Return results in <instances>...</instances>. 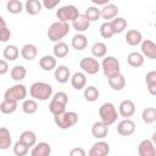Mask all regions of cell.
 <instances>
[{
    "label": "cell",
    "instance_id": "cell-1",
    "mask_svg": "<svg viewBox=\"0 0 156 156\" xmlns=\"http://www.w3.org/2000/svg\"><path fill=\"white\" fill-rule=\"evenodd\" d=\"M29 94L35 101H46L52 96V87L45 82H35L30 85Z\"/></svg>",
    "mask_w": 156,
    "mask_h": 156
},
{
    "label": "cell",
    "instance_id": "cell-2",
    "mask_svg": "<svg viewBox=\"0 0 156 156\" xmlns=\"http://www.w3.org/2000/svg\"><path fill=\"white\" fill-rule=\"evenodd\" d=\"M71 30V27L68 23H65V22H54L52 24H50L49 29H48V38L50 41H54V43H57V41H61L62 38H65Z\"/></svg>",
    "mask_w": 156,
    "mask_h": 156
},
{
    "label": "cell",
    "instance_id": "cell-3",
    "mask_svg": "<svg viewBox=\"0 0 156 156\" xmlns=\"http://www.w3.org/2000/svg\"><path fill=\"white\" fill-rule=\"evenodd\" d=\"M67 102H68V95L65 91H57L51 98V101L49 104V110L54 116L60 115L66 111Z\"/></svg>",
    "mask_w": 156,
    "mask_h": 156
},
{
    "label": "cell",
    "instance_id": "cell-4",
    "mask_svg": "<svg viewBox=\"0 0 156 156\" xmlns=\"http://www.w3.org/2000/svg\"><path fill=\"white\" fill-rule=\"evenodd\" d=\"M99 116L101 118V122L106 124L107 127H110L117 121L118 112H117L116 106L112 102H105L99 108Z\"/></svg>",
    "mask_w": 156,
    "mask_h": 156
},
{
    "label": "cell",
    "instance_id": "cell-5",
    "mask_svg": "<svg viewBox=\"0 0 156 156\" xmlns=\"http://www.w3.org/2000/svg\"><path fill=\"white\" fill-rule=\"evenodd\" d=\"M101 67H102V72L107 79L121 74V65H119V61L115 56H105L102 58Z\"/></svg>",
    "mask_w": 156,
    "mask_h": 156
},
{
    "label": "cell",
    "instance_id": "cell-6",
    "mask_svg": "<svg viewBox=\"0 0 156 156\" xmlns=\"http://www.w3.org/2000/svg\"><path fill=\"white\" fill-rule=\"evenodd\" d=\"M54 122L60 129H68L77 124L78 115L74 111H65L60 115L54 116Z\"/></svg>",
    "mask_w": 156,
    "mask_h": 156
},
{
    "label": "cell",
    "instance_id": "cell-7",
    "mask_svg": "<svg viewBox=\"0 0 156 156\" xmlns=\"http://www.w3.org/2000/svg\"><path fill=\"white\" fill-rule=\"evenodd\" d=\"M79 15V10L74 5H65L56 11V17L58 18V21L65 23L73 22Z\"/></svg>",
    "mask_w": 156,
    "mask_h": 156
},
{
    "label": "cell",
    "instance_id": "cell-8",
    "mask_svg": "<svg viewBox=\"0 0 156 156\" xmlns=\"http://www.w3.org/2000/svg\"><path fill=\"white\" fill-rule=\"evenodd\" d=\"M27 96V88L23 84H15L12 87H10L5 94H4V100H10V101H15L18 102L21 100H26Z\"/></svg>",
    "mask_w": 156,
    "mask_h": 156
},
{
    "label": "cell",
    "instance_id": "cell-9",
    "mask_svg": "<svg viewBox=\"0 0 156 156\" xmlns=\"http://www.w3.org/2000/svg\"><path fill=\"white\" fill-rule=\"evenodd\" d=\"M79 66H80L83 73H87L90 76L96 74L100 69V63L94 57H83L79 62Z\"/></svg>",
    "mask_w": 156,
    "mask_h": 156
},
{
    "label": "cell",
    "instance_id": "cell-10",
    "mask_svg": "<svg viewBox=\"0 0 156 156\" xmlns=\"http://www.w3.org/2000/svg\"><path fill=\"white\" fill-rule=\"evenodd\" d=\"M108 154H110V145L104 140L94 143L88 151V156H107Z\"/></svg>",
    "mask_w": 156,
    "mask_h": 156
},
{
    "label": "cell",
    "instance_id": "cell-11",
    "mask_svg": "<svg viewBox=\"0 0 156 156\" xmlns=\"http://www.w3.org/2000/svg\"><path fill=\"white\" fill-rule=\"evenodd\" d=\"M135 132V123L130 118H124L117 124V133L122 136H129Z\"/></svg>",
    "mask_w": 156,
    "mask_h": 156
},
{
    "label": "cell",
    "instance_id": "cell-12",
    "mask_svg": "<svg viewBox=\"0 0 156 156\" xmlns=\"http://www.w3.org/2000/svg\"><path fill=\"white\" fill-rule=\"evenodd\" d=\"M138 155L139 156H156L155 144L149 139L141 140L138 145Z\"/></svg>",
    "mask_w": 156,
    "mask_h": 156
},
{
    "label": "cell",
    "instance_id": "cell-13",
    "mask_svg": "<svg viewBox=\"0 0 156 156\" xmlns=\"http://www.w3.org/2000/svg\"><path fill=\"white\" fill-rule=\"evenodd\" d=\"M143 56H146L150 60H155L156 58V44L150 40V39H145L141 41V52Z\"/></svg>",
    "mask_w": 156,
    "mask_h": 156
},
{
    "label": "cell",
    "instance_id": "cell-14",
    "mask_svg": "<svg viewBox=\"0 0 156 156\" xmlns=\"http://www.w3.org/2000/svg\"><path fill=\"white\" fill-rule=\"evenodd\" d=\"M54 76H55V79L57 83L65 84L68 82V79H71V71L66 65H60L58 67L55 68Z\"/></svg>",
    "mask_w": 156,
    "mask_h": 156
},
{
    "label": "cell",
    "instance_id": "cell-15",
    "mask_svg": "<svg viewBox=\"0 0 156 156\" xmlns=\"http://www.w3.org/2000/svg\"><path fill=\"white\" fill-rule=\"evenodd\" d=\"M118 113L124 117V118H129L135 113V104L132 100H123L119 106H118Z\"/></svg>",
    "mask_w": 156,
    "mask_h": 156
},
{
    "label": "cell",
    "instance_id": "cell-16",
    "mask_svg": "<svg viewBox=\"0 0 156 156\" xmlns=\"http://www.w3.org/2000/svg\"><path fill=\"white\" fill-rule=\"evenodd\" d=\"M117 15H118V7H117V5L111 4V2L102 6V9L100 10V17L106 20V22H108L110 20L112 21L113 18H116Z\"/></svg>",
    "mask_w": 156,
    "mask_h": 156
},
{
    "label": "cell",
    "instance_id": "cell-17",
    "mask_svg": "<svg viewBox=\"0 0 156 156\" xmlns=\"http://www.w3.org/2000/svg\"><path fill=\"white\" fill-rule=\"evenodd\" d=\"M51 155V146L46 141H40L35 144L30 151V156H50Z\"/></svg>",
    "mask_w": 156,
    "mask_h": 156
},
{
    "label": "cell",
    "instance_id": "cell-18",
    "mask_svg": "<svg viewBox=\"0 0 156 156\" xmlns=\"http://www.w3.org/2000/svg\"><path fill=\"white\" fill-rule=\"evenodd\" d=\"M71 84L76 90H82L87 85V76L83 72H76L71 76Z\"/></svg>",
    "mask_w": 156,
    "mask_h": 156
},
{
    "label": "cell",
    "instance_id": "cell-19",
    "mask_svg": "<svg viewBox=\"0 0 156 156\" xmlns=\"http://www.w3.org/2000/svg\"><path fill=\"white\" fill-rule=\"evenodd\" d=\"M21 56L26 60V61H32L37 57L38 55V49L34 44H24L20 51Z\"/></svg>",
    "mask_w": 156,
    "mask_h": 156
},
{
    "label": "cell",
    "instance_id": "cell-20",
    "mask_svg": "<svg viewBox=\"0 0 156 156\" xmlns=\"http://www.w3.org/2000/svg\"><path fill=\"white\" fill-rule=\"evenodd\" d=\"M107 133H108V127L104 124L101 121L95 122L91 127V134L96 139H104L107 135Z\"/></svg>",
    "mask_w": 156,
    "mask_h": 156
},
{
    "label": "cell",
    "instance_id": "cell-21",
    "mask_svg": "<svg viewBox=\"0 0 156 156\" xmlns=\"http://www.w3.org/2000/svg\"><path fill=\"white\" fill-rule=\"evenodd\" d=\"M89 26H90V22L85 18V16L84 15H79L73 22H72V27H73V29H76L78 33H84L85 30H88L89 29Z\"/></svg>",
    "mask_w": 156,
    "mask_h": 156
},
{
    "label": "cell",
    "instance_id": "cell-22",
    "mask_svg": "<svg viewBox=\"0 0 156 156\" xmlns=\"http://www.w3.org/2000/svg\"><path fill=\"white\" fill-rule=\"evenodd\" d=\"M126 41L127 44H129L130 46H136L139 44H141L143 41V35L139 30L136 29H129L126 33Z\"/></svg>",
    "mask_w": 156,
    "mask_h": 156
},
{
    "label": "cell",
    "instance_id": "cell-23",
    "mask_svg": "<svg viewBox=\"0 0 156 156\" xmlns=\"http://www.w3.org/2000/svg\"><path fill=\"white\" fill-rule=\"evenodd\" d=\"M11 144H12V138L10 130L5 127H0V150L10 149Z\"/></svg>",
    "mask_w": 156,
    "mask_h": 156
},
{
    "label": "cell",
    "instance_id": "cell-24",
    "mask_svg": "<svg viewBox=\"0 0 156 156\" xmlns=\"http://www.w3.org/2000/svg\"><path fill=\"white\" fill-rule=\"evenodd\" d=\"M71 45L73 49H76L77 51H82L87 48L88 45V38L87 35L82 34V33H77L73 38H72V41H71Z\"/></svg>",
    "mask_w": 156,
    "mask_h": 156
},
{
    "label": "cell",
    "instance_id": "cell-25",
    "mask_svg": "<svg viewBox=\"0 0 156 156\" xmlns=\"http://www.w3.org/2000/svg\"><path fill=\"white\" fill-rule=\"evenodd\" d=\"M39 66L43 71H52L56 68V58L52 55H44L40 60H39Z\"/></svg>",
    "mask_w": 156,
    "mask_h": 156
},
{
    "label": "cell",
    "instance_id": "cell-26",
    "mask_svg": "<svg viewBox=\"0 0 156 156\" xmlns=\"http://www.w3.org/2000/svg\"><path fill=\"white\" fill-rule=\"evenodd\" d=\"M52 51H54V57L55 58H63L68 55L69 48L65 41H57V43H55Z\"/></svg>",
    "mask_w": 156,
    "mask_h": 156
},
{
    "label": "cell",
    "instance_id": "cell-27",
    "mask_svg": "<svg viewBox=\"0 0 156 156\" xmlns=\"http://www.w3.org/2000/svg\"><path fill=\"white\" fill-rule=\"evenodd\" d=\"M127 62L130 67L134 68H139L144 65V56L138 52V51H132L128 56H127Z\"/></svg>",
    "mask_w": 156,
    "mask_h": 156
},
{
    "label": "cell",
    "instance_id": "cell-28",
    "mask_svg": "<svg viewBox=\"0 0 156 156\" xmlns=\"http://www.w3.org/2000/svg\"><path fill=\"white\" fill-rule=\"evenodd\" d=\"M20 140L29 149V147H32V146H34L37 144V135H35V133L33 130L28 129V130H24V132L21 133Z\"/></svg>",
    "mask_w": 156,
    "mask_h": 156
},
{
    "label": "cell",
    "instance_id": "cell-29",
    "mask_svg": "<svg viewBox=\"0 0 156 156\" xmlns=\"http://www.w3.org/2000/svg\"><path fill=\"white\" fill-rule=\"evenodd\" d=\"M41 9H43V5L39 0H27L24 4V10L27 11L28 15H32V16L40 13Z\"/></svg>",
    "mask_w": 156,
    "mask_h": 156
},
{
    "label": "cell",
    "instance_id": "cell-30",
    "mask_svg": "<svg viewBox=\"0 0 156 156\" xmlns=\"http://www.w3.org/2000/svg\"><path fill=\"white\" fill-rule=\"evenodd\" d=\"M110 26L113 34H119L124 32V29L127 28V21L123 17H116L110 22Z\"/></svg>",
    "mask_w": 156,
    "mask_h": 156
},
{
    "label": "cell",
    "instance_id": "cell-31",
    "mask_svg": "<svg viewBox=\"0 0 156 156\" xmlns=\"http://www.w3.org/2000/svg\"><path fill=\"white\" fill-rule=\"evenodd\" d=\"M107 82H108L110 88L112 90H116V91H119L126 87V78L123 74H118L116 77H112V78L107 79Z\"/></svg>",
    "mask_w": 156,
    "mask_h": 156
},
{
    "label": "cell",
    "instance_id": "cell-32",
    "mask_svg": "<svg viewBox=\"0 0 156 156\" xmlns=\"http://www.w3.org/2000/svg\"><path fill=\"white\" fill-rule=\"evenodd\" d=\"M2 56L5 61H15L20 56V50L16 45H7L2 51Z\"/></svg>",
    "mask_w": 156,
    "mask_h": 156
},
{
    "label": "cell",
    "instance_id": "cell-33",
    "mask_svg": "<svg viewBox=\"0 0 156 156\" xmlns=\"http://www.w3.org/2000/svg\"><path fill=\"white\" fill-rule=\"evenodd\" d=\"M10 74H11V78H12L13 80L21 82V80H23V79L26 78V76H27V69H26V67L22 66V65H16L15 67L11 68Z\"/></svg>",
    "mask_w": 156,
    "mask_h": 156
},
{
    "label": "cell",
    "instance_id": "cell-34",
    "mask_svg": "<svg viewBox=\"0 0 156 156\" xmlns=\"http://www.w3.org/2000/svg\"><path fill=\"white\" fill-rule=\"evenodd\" d=\"M90 50H91V54H93L94 58L105 57V56H106V52H107V48H106V45H105L102 41H96V43H94Z\"/></svg>",
    "mask_w": 156,
    "mask_h": 156
},
{
    "label": "cell",
    "instance_id": "cell-35",
    "mask_svg": "<svg viewBox=\"0 0 156 156\" xmlns=\"http://www.w3.org/2000/svg\"><path fill=\"white\" fill-rule=\"evenodd\" d=\"M147 90L151 95H156V71H150L145 76Z\"/></svg>",
    "mask_w": 156,
    "mask_h": 156
},
{
    "label": "cell",
    "instance_id": "cell-36",
    "mask_svg": "<svg viewBox=\"0 0 156 156\" xmlns=\"http://www.w3.org/2000/svg\"><path fill=\"white\" fill-rule=\"evenodd\" d=\"M83 94H84V99H85L87 101H89V102L96 101L98 98H99V95H100L99 89H98L96 87H94V85H88V87H85Z\"/></svg>",
    "mask_w": 156,
    "mask_h": 156
},
{
    "label": "cell",
    "instance_id": "cell-37",
    "mask_svg": "<svg viewBox=\"0 0 156 156\" xmlns=\"http://www.w3.org/2000/svg\"><path fill=\"white\" fill-rule=\"evenodd\" d=\"M141 119L146 124H151L156 121V108L155 107H146L141 112Z\"/></svg>",
    "mask_w": 156,
    "mask_h": 156
},
{
    "label": "cell",
    "instance_id": "cell-38",
    "mask_svg": "<svg viewBox=\"0 0 156 156\" xmlns=\"http://www.w3.org/2000/svg\"><path fill=\"white\" fill-rule=\"evenodd\" d=\"M22 111L26 113V115H33L38 111V102L33 99H27V100H23V104H22Z\"/></svg>",
    "mask_w": 156,
    "mask_h": 156
},
{
    "label": "cell",
    "instance_id": "cell-39",
    "mask_svg": "<svg viewBox=\"0 0 156 156\" xmlns=\"http://www.w3.org/2000/svg\"><path fill=\"white\" fill-rule=\"evenodd\" d=\"M83 15L89 22H95L100 18V9L98 6H89Z\"/></svg>",
    "mask_w": 156,
    "mask_h": 156
},
{
    "label": "cell",
    "instance_id": "cell-40",
    "mask_svg": "<svg viewBox=\"0 0 156 156\" xmlns=\"http://www.w3.org/2000/svg\"><path fill=\"white\" fill-rule=\"evenodd\" d=\"M17 110V102L10 100H2L0 104V111L5 115H11Z\"/></svg>",
    "mask_w": 156,
    "mask_h": 156
},
{
    "label": "cell",
    "instance_id": "cell-41",
    "mask_svg": "<svg viewBox=\"0 0 156 156\" xmlns=\"http://www.w3.org/2000/svg\"><path fill=\"white\" fill-rule=\"evenodd\" d=\"M6 9L12 15H17V13H21L22 10H23V4L20 1V0H10L7 1L6 4Z\"/></svg>",
    "mask_w": 156,
    "mask_h": 156
},
{
    "label": "cell",
    "instance_id": "cell-42",
    "mask_svg": "<svg viewBox=\"0 0 156 156\" xmlns=\"http://www.w3.org/2000/svg\"><path fill=\"white\" fill-rule=\"evenodd\" d=\"M28 147L21 141V140H17L13 145V154L16 156H26L28 154Z\"/></svg>",
    "mask_w": 156,
    "mask_h": 156
},
{
    "label": "cell",
    "instance_id": "cell-43",
    "mask_svg": "<svg viewBox=\"0 0 156 156\" xmlns=\"http://www.w3.org/2000/svg\"><path fill=\"white\" fill-rule=\"evenodd\" d=\"M100 34L102 38L105 39H110L113 33H112V29H111V26H110V22H104L101 26H100Z\"/></svg>",
    "mask_w": 156,
    "mask_h": 156
},
{
    "label": "cell",
    "instance_id": "cell-44",
    "mask_svg": "<svg viewBox=\"0 0 156 156\" xmlns=\"http://www.w3.org/2000/svg\"><path fill=\"white\" fill-rule=\"evenodd\" d=\"M10 38H11V30L7 27L0 29V41L1 43H6Z\"/></svg>",
    "mask_w": 156,
    "mask_h": 156
},
{
    "label": "cell",
    "instance_id": "cell-45",
    "mask_svg": "<svg viewBox=\"0 0 156 156\" xmlns=\"http://www.w3.org/2000/svg\"><path fill=\"white\" fill-rule=\"evenodd\" d=\"M58 4H60V0H44V1L41 2L43 7H45V9H48V10L55 9Z\"/></svg>",
    "mask_w": 156,
    "mask_h": 156
},
{
    "label": "cell",
    "instance_id": "cell-46",
    "mask_svg": "<svg viewBox=\"0 0 156 156\" xmlns=\"http://www.w3.org/2000/svg\"><path fill=\"white\" fill-rule=\"evenodd\" d=\"M69 156H87V154H85V150H84L83 147L77 146V147L71 149V151H69Z\"/></svg>",
    "mask_w": 156,
    "mask_h": 156
},
{
    "label": "cell",
    "instance_id": "cell-47",
    "mask_svg": "<svg viewBox=\"0 0 156 156\" xmlns=\"http://www.w3.org/2000/svg\"><path fill=\"white\" fill-rule=\"evenodd\" d=\"M9 72V63L5 60H0V76H4Z\"/></svg>",
    "mask_w": 156,
    "mask_h": 156
},
{
    "label": "cell",
    "instance_id": "cell-48",
    "mask_svg": "<svg viewBox=\"0 0 156 156\" xmlns=\"http://www.w3.org/2000/svg\"><path fill=\"white\" fill-rule=\"evenodd\" d=\"M95 5H102V6H105V5H107L108 4V0H91Z\"/></svg>",
    "mask_w": 156,
    "mask_h": 156
},
{
    "label": "cell",
    "instance_id": "cell-49",
    "mask_svg": "<svg viewBox=\"0 0 156 156\" xmlns=\"http://www.w3.org/2000/svg\"><path fill=\"white\" fill-rule=\"evenodd\" d=\"M5 27H7V26H6V21L4 20L2 16H0V29H2V28H5Z\"/></svg>",
    "mask_w": 156,
    "mask_h": 156
}]
</instances>
